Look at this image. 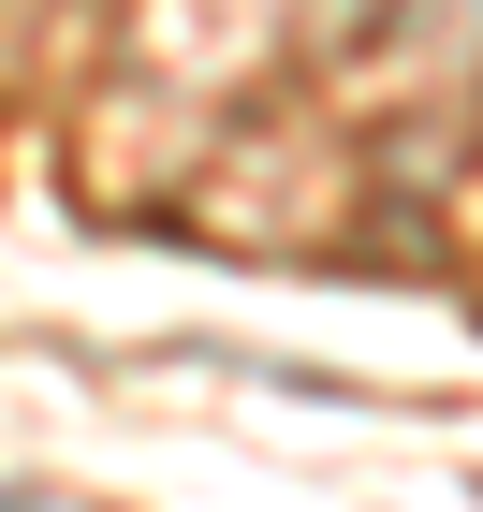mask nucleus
<instances>
[{"label": "nucleus", "mask_w": 483, "mask_h": 512, "mask_svg": "<svg viewBox=\"0 0 483 512\" xmlns=\"http://www.w3.org/2000/svg\"><path fill=\"white\" fill-rule=\"evenodd\" d=\"M0 512H44V498H0Z\"/></svg>", "instance_id": "1"}]
</instances>
